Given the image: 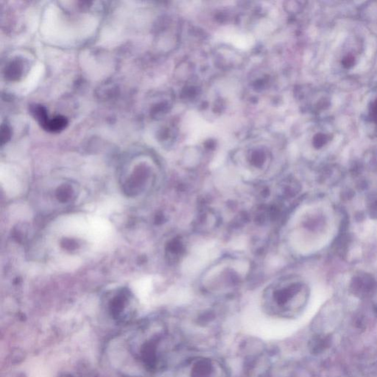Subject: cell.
<instances>
[{
	"label": "cell",
	"mask_w": 377,
	"mask_h": 377,
	"mask_svg": "<svg viewBox=\"0 0 377 377\" xmlns=\"http://www.w3.org/2000/svg\"><path fill=\"white\" fill-rule=\"evenodd\" d=\"M75 191L70 184H64L58 188L57 191V198L62 202H68L74 198Z\"/></svg>",
	"instance_id": "cell-4"
},
{
	"label": "cell",
	"mask_w": 377,
	"mask_h": 377,
	"mask_svg": "<svg viewBox=\"0 0 377 377\" xmlns=\"http://www.w3.org/2000/svg\"><path fill=\"white\" fill-rule=\"evenodd\" d=\"M109 312L111 317L117 321L124 322L131 319L135 312L134 296L129 290L122 289L110 300Z\"/></svg>",
	"instance_id": "cell-2"
},
{
	"label": "cell",
	"mask_w": 377,
	"mask_h": 377,
	"mask_svg": "<svg viewBox=\"0 0 377 377\" xmlns=\"http://www.w3.org/2000/svg\"><path fill=\"white\" fill-rule=\"evenodd\" d=\"M355 61L356 58L355 55L349 53L348 55H345L342 58V66L344 68L349 70V69L352 68L355 65Z\"/></svg>",
	"instance_id": "cell-7"
},
{
	"label": "cell",
	"mask_w": 377,
	"mask_h": 377,
	"mask_svg": "<svg viewBox=\"0 0 377 377\" xmlns=\"http://www.w3.org/2000/svg\"><path fill=\"white\" fill-rule=\"evenodd\" d=\"M368 116L372 123L377 125V94L372 98L368 105Z\"/></svg>",
	"instance_id": "cell-5"
},
{
	"label": "cell",
	"mask_w": 377,
	"mask_h": 377,
	"mask_svg": "<svg viewBox=\"0 0 377 377\" xmlns=\"http://www.w3.org/2000/svg\"><path fill=\"white\" fill-rule=\"evenodd\" d=\"M331 140V136L329 134H324V133H320L314 137V145L318 148H321L329 143Z\"/></svg>",
	"instance_id": "cell-6"
},
{
	"label": "cell",
	"mask_w": 377,
	"mask_h": 377,
	"mask_svg": "<svg viewBox=\"0 0 377 377\" xmlns=\"http://www.w3.org/2000/svg\"><path fill=\"white\" fill-rule=\"evenodd\" d=\"M67 124V120L62 116H56L47 122L44 129L46 130L52 131V132H58L63 130Z\"/></svg>",
	"instance_id": "cell-3"
},
{
	"label": "cell",
	"mask_w": 377,
	"mask_h": 377,
	"mask_svg": "<svg viewBox=\"0 0 377 377\" xmlns=\"http://www.w3.org/2000/svg\"><path fill=\"white\" fill-rule=\"evenodd\" d=\"M307 290L304 284L293 278H281L270 285L262 298L263 310L273 319H290L306 301Z\"/></svg>",
	"instance_id": "cell-1"
}]
</instances>
